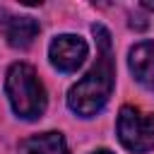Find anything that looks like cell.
<instances>
[{"label":"cell","mask_w":154,"mask_h":154,"mask_svg":"<svg viewBox=\"0 0 154 154\" xmlns=\"http://www.w3.org/2000/svg\"><path fill=\"white\" fill-rule=\"evenodd\" d=\"M94 36H96V63L94 67L67 91V106L72 113L82 116V118H91L96 116L111 91H113V51H111V34L106 31V26L94 24L91 26Z\"/></svg>","instance_id":"6da1fadb"},{"label":"cell","mask_w":154,"mask_h":154,"mask_svg":"<svg viewBox=\"0 0 154 154\" xmlns=\"http://www.w3.org/2000/svg\"><path fill=\"white\" fill-rule=\"evenodd\" d=\"M5 94L12 111L24 120H36L46 111V89L36 77V70L26 63H14L5 77Z\"/></svg>","instance_id":"7a4b0ae2"},{"label":"cell","mask_w":154,"mask_h":154,"mask_svg":"<svg viewBox=\"0 0 154 154\" xmlns=\"http://www.w3.org/2000/svg\"><path fill=\"white\" fill-rule=\"evenodd\" d=\"M118 140L132 152H152L154 149V113H144L135 106H123L118 113Z\"/></svg>","instance_id":"3957f363"},{"label":"cell","mask_w":154,"mask_h":154,"mask_svg":"<svg viewBox=\"0 0 154 154\" xmlns=\"http://www.w3.org/2000/svg\"><path fill=\"white\" fill-rule=\"evenodd\" d=\"M87 53H89L87 41L75 34H60L48 46V58H51L53 67H58L60 72H75L84 63Z\"/></svg>","instance_id":"277c9868"},{"label":"cell","mask_w":154,"mask_h":154,"mask_svg":"<svg viewBox=\"0 0 154 154\" xmlns=\"http://www.w3.org/2000/svg\"><path fill=\"white\" fill-rule=\"evenodd\" d=\"M128 65L140 84L154 89V41H142L132 46L128 55Z\"/></svg>","instance_id":"5b68a950"},{"label":"cell","mask_w":154,"mask_h":154,"mask_svg":"<svg viewBox=\"0 0 154 154\" xmlns=\"http://www.w3.org/2000/svg\"><path fill=\"white\" fill-rule=\"evenodd\" d=\"M38 34V22L34 17H10L5 24V38L12 48H29Z\"/></svg>","instance_id":"8992f818"},{"label":"cell","mask_w":154,"mask_h":154,"mask_svg":"<svg viewBox=\"0 0 154 154\" xmlns=\"http://www.w3.org/2000/svg\"><path fill=\"white\" fill-rule=\"evenodd\" d=\"M19 154H70L60 132H41L19 142Z\"/></svg>","instance_id":"52a82bcc"},{"label":"cell","mask_w":154,"mask_h":154,"mask_svg":"<svg viewBox=\"0 0 154 154\" xmlns=\"http://www.w3.org/2000/svg\"><path fill=\"white\" fill-rule=\"evenodd\" d=\"M94 154H113V152H108V149H96Z\"/></svg>","instance_id":"ba28073f"}]
</instances>
